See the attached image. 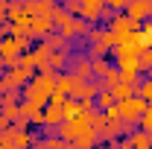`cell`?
Listing matches in <instances>:
<instances>
[{"instance_id":"22","label":"cell","mask_w":152,"mask_h":149,"mask_svg":"<svg viewBox=\"0 0 152 149\" xmlns=\"http://www.w3.org/2000/svg\"><path fill=\"white\" fill-rule=\"evenodd\" d=\"M0 149H18V146H15V143H9L6 137H0Z\"/></svg>"},{"instance_id":"15","label":"cell","mask_w":152,"mask_h":149,"mask_svg":"<svg viewBox=\"0 0 152 149\" xmlns=\"http://www.w3.org/2000/svg\"><path fill=\"white\" fill-rule=\"evenodd\" d=\"M152 67V50H140V56H137V70L140 73H149Z\"/></svg>"},{"instance_id":"18","label":"cell","mask_w":152,"mask_h":149,"mask_svg":"<svg viewBox=\"0 0 152 149\" xmlns=\"http://www.w3.org/2000/svg\"><path fill=\"white\" fill-rule=\"evenodd\" d=\"M67 15H73V18H79V12H82V0H67L64 6H61Z\"/></svg>"},{"instance_id":"6","label":"cell","mask_w":152,"mask_h":149,"mask_svg":"<svg viewBox=\"0 0 152 149\" xmlns=\"http://www.w3.org/2000/svg\"><path fill=\"white\" fill-rule=\"evenodd\" d=\"M102 12H105V3H102V0H82V12H79V18L88 20V23L94 26L96 20L102 18Z\"/></svg>"},{"instance_id":"19","label":"cell","mask_w":152,"mask_h":149,"mask_svg":"<svg viewBox=\"0 0 152 149\" xmlns=\"http://www.w3.org/2000/svg\"><path fill=\"white\" fill-rule=\"evenodd\" d=\"M44 143H47V149H64V140L61 137H47Z\"/></svg>"},{"instance_id":"3","label":"cell","mask_w":152,"mask_h":149,"mask_svg":"<svg viewBox=\"0 0 152 149\" xmlns=\"http://www.w3.org/2000/svg\"><path fill=\"white\" fill-rule=\"evenodd\" d=\"M117 108H120V120H123V123H137L149 105H146L143 99L132 96V99H126V102H117Z\"/></svg>"},{"instance_id":"13","label":"cell","mask_w":152,"mask_h":149,"mask_svg":"<svg viewBox=\"0 0 152 149\" xmlns=\"http://www.w3.org/2000/svg\"><path fill=\"white\" fill-rule=\"evenodd\" d=\"M134 96H137V99H143V102L149 105V99H152V79H143V82L134 88Z\"/></svg>"},{"instance_id":"1","label":"cell","mask_w":152,"mask_h":149,"mask_svg":"<svg viewBox=\"0 0 152 149\" xmlns=\"http://www.w3.org/2000/svg\"><path fill=\"white\" fill-rule=\"evenodd\" d=\"M23 102H32L38 108H44L50 102V96L56 93V73H35L29 85H23Z\"/></svg>"},{"instance_id":"11","label":"cell","mask_w":152,"mask_h":149,"mask_svg":"<svg viewBox=\"0 0 152 149\" xmlns=\"http://www.w3.org/2000/svg\"><path fill=\"white\" fill-rule=\"evenodd\" d=\"M126 140L132 143V149H152V146H149V137H146V131H140V129H137V131H132Z\"/></svg>"},{"instance_id":"26","label":"cell","mask_w":152,"mask_h":149,"mask_svg":"<svg viewBox=\"0 0 152 149\" xmlns=\"http://www.w3.org/2000/svg\"><path fill=\"white\" fill-rule=\"evenodd\" d=\"M146 79H152V67H149V73H146Z\"/></svg>"},{"instance_id":"7","label":"cell","mask_w":152,"mask_h":149,"mask_svg":"<svg viewBox=\"0 0 152 149\" xmlns=\"http://www.w3.org/2000/svg\"><path fill=\"white\" fill-rule=\"evenodd\" d=\"M88 29H91V23H88V20H82V18H70L64 26H61V29H58V35H64L67 41H70L73 35H76V38H79V35H88Z\"/></svg>"},{"instance_id":"25","label":"cell","mask_w":152,"mask_h":149,"mask_svg":"<svg viewBox=\"0 0 152 149\" xmlns=\"http://www.w3.org/2000/svg\"><path fill=\"white\" fill-rule=\"evenodd\" d=\"M146 137H149V146H152V131H149V134H146Z\"/></svg>"},{"instance_id":"4","label":"cell","mask_w":152,"mask_h":149,"mask_svg":"<svg viewBox=\"0 0 152 149\" xmlns=\"http://www.w3.org/2000/svg\"><path fill=\"white\" fill-rule=\"evenodd\" d=\"M149 12H152V3L149 0H129V6H126V18L132 20V23H143V20H149Z\"/></svg>"},{"instance_id":"21","label":"cell","mask_w":152,"mask_h":149,"mask_svg":"<svg viewBox=\"0 0 152 149\" xmlns=\"http://www.w3.org/2000/svg\"><path fill=\"white\" fill-rule=\"evenodd\" d=\"M6 15H9V3L0 0V20H6Z\"/></svg>"},{"instance_id":"8","label":"cell","mask_w":152,"mask_h":149,"mask_svg":"<svg viewBox=\"0 0 152 149\" xmlns=\"http://www.w3.org/2000/svg\"><path fill=\"white\" fill-rule=\"evenodd\" d=\"M29 23H32V38H47L50 32H56L53 18H47V15H38V18H32Z\"/></svg>"},{"instance_id":"10","label":"cell","mask_w":152,"mask_h":149,"mask_svg":"<svg viewBox=\"0 0 152 149\" xmlns=\"http://www.w3.org/2000/svg\"><path fill=\"white\" fill-rule=\"evenodd\" d=\"M91 64H94V82H102V79H105V76L114 70V67L108 64V61H105V58H94Z\"/></svg>"},{"instance_id":"20","label":"cell","mask_w":152,"mask_h":149,"mask_svg":"<svg viewBox=\"0 0 152 149\" xmlns=\"http://www.w3.org/2000/svg\"><path fill=\"white\" fill-rule=\"evenodd\" d=\"M9 126H12V120H9V117H6V114L0 111V134H3V131L9 129Z\"/></svg>"},{"instance_id":"16","label":"cell","mask_w":152,"mask_h":149,"mask_svg":"<svg viewBox=\"0 0 152 149\" xmlns=\"http://www.w3.org/2000/svg\"><path fill=\"white\" fill-rule=\"evenodd\" d=\"M117 70L120 73H140L137 70V58H120L117 61Z\"/></svg>"},{"instance_id":"27","label":"cell","mask_w":152,"mask_h":149,"mask_svg":"<svg viewBox=\"0 0 152 149\" xmlns=\"http://www.w3.org/2000/svg\"><path fill=\"white\" fill-rule=\"evenodd\" d=\"M149 108H152V99H149Z\"/></svg>"},{"instance_id":"12","label":"cell","mask_w":152,"mask_h":149,"mask_svg":"<svg viewBox=\"0 0 152 149\" xmlns=\"http://www.w3.org/2000/svg\"><path fill=\"white\" fill-rule=\"evenodd\" d=\"M117 102H114V93L111 91H99V96H96V111H108V108H114Z\"/></svg>"},{"instance_id":"17","label":"cell","mask_w":152,"mask_h":149,"mask_svg":"<svg viewBox=\"0 0 152 149\" xmlns=\"http://www.w3.org/2000/svg\"><path fill=\"white\" fill-rule=\"evenodd\" d=\"M137 126H140V131H146V134L152 131V108H146V111H143V117L137 120Z\"/></svg>"},{"instance_id":"5","label":"cell","mask_w":152,"mask_h":149,"mask_svg":"<svg viewBox=\"0 0 152 149\" xmlns=\"http://www.w3.org/2000/svg\"><path fill=\"white\" fill-rule=\"evenodd\" d=\"M0 137H6L9 143H15V146H18V149H32V146H35V140H38V137H32L29 131L18 129V126H9V129L3 131Z\"/></svg>"},{"instance_id":"9","label":"cell","mask_w":152,"mask_h":149,"mask_svg":"<svg viewBox=\"0 0 152 149\" xmlns=\"http://www.w3.org/2000/svg\"><path fill=\"white\" fill-rule=\"evenodd\" d=\"M44 44H47L53 53H70V50H73V44H70L64 35H58V32H50V35L44 38Z\"/></svg>"},{"instance_id":"2","label":"cell","mask_w":152,"mask_h":149,"mask_svg":"<svg viewBox=\"0 0 152 149\" xmlns=\"http://www.w3.org/2000/svg\"><path fill=\"white\" fill-rule=\"evenodd\" d=\"M67 73L79 79V82H94V64L88 56H70L67 61Z\"/></svg>"},{"instance_id":"24","label":"cell","mask_w":152,"mask_h":149,"mask_svg":"<svg viewBox=\"0 0 152 149\" xmlns=\"http://www.w3.org/2000/svg\"><path fill=\"white\" fill-rule=\"evenodd\" d=\"M64 149H79V146H76L73 140H64Z\"/></svg>"},{"instance_id":"28","label":"cell","mask_w":152,"mask_h":149,"mask_svg":"<svg viewBox=\"0 0 152 149\" xmlns=\"http://www.w3.org/2000/svg\"><path fill=\"white\" fill-rule=\"evenodd\" d=\"M149 20H152V12H149Z\"/></svg>"},{"instance_id":"23","label":"cell","mask_w":152,"mask_h":149,"mask_svg":"<svg viewBox=\"0 0 152 149\" xmlns=\"http://www.w3.org/2000/svg\"><path fill=\"white\" fill-rule=\"evenodd\" d=\"M114 149H132V143H129V140H123V143H117Z\"/></svg>"},{"instance_id":"14","label":"cell","mask_w":152,"mask_h":149,"mask_svg":"<svg viewBox=\"0 0 152 149\" xmlns=\"http://www.w3.org/2000/svg\"><path fill=\"white\" fill-rule=\"evenodd\" d=\"M111 93H114V102H126V99L134 96V88H129V85H117Z\"/></svg>"}]
</instances>
